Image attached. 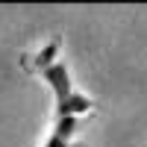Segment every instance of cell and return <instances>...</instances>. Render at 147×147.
Wrapping results in <instances>:
<instances>
[{"label":"cell","mask_w":147,"mask_h":147,"mask_svg":"<svg viewBox=\"0 0 147 147\" xmlns=\"http://www.w3.org/2000/svg\"><path fill=\"white\" fill-rule=\"evenodd\" d=\"M91 109H94V100H91V97H85L82 91H74L68 100L56 103V118H80V115H85V112H91Z\"/></svg>","instance_id":"3957f363"},{"label":"cell","mask_w":147,"mask_h":147,"mask_svg":"<svg viewBox=\"0 0 147 147\" xmlns=\"http://www.w3.org/2000/svg\"><path fill=\"white\" fill-rule=\"evenodd\" d=\"M59 38H50V41H44L38 50H32V53H24L21 56V68L27 71V74H44L50 65H56V53H59Z\"/></svg>","instance_id":"6da1fadb"},{"label":"cell","mask_w":147,"mask_h":147,"mask_svg":"<svg viewBox=\"0 0 147 147\" xmlns=\"http://www.w3.org/2000/svg\"><path fill=\"white\" fill-rule=\"evenodd\" d=\"M41 147H74V141L62 138V136H59V132H53V129H50V136H47V141H44Z\"/></svg>","instance_id":"5b68a950"},{"label":"cell","mask_w":147,"mask_h":147,"mask_svg":"<svg viewBox=\"0 0 147 147\" xmlns=\"http://www.w3.org/2000/svg\"><path fill=\"white\" fill-rule=\"evenodd\" d=\"M41 80L50 85V91H53V97H56V103L68 100V97L77 91V88H74V82H71V71H68V65H65V62L50 65V68L41 74Z\"/></svg>","instance_id":"7a4b0ae2"},{"label":"cell","mask_w":147,"mask_h":147,"mask_svg":"<svg viewBox=\"0 0 147 147\" xmlns=\"http://www.w3.org/2000/svg\"><path fill=\"white\" fill-rule=\"evenodd\" d=\"M77 129H80V118H56L53 121V132H59V136L68 138V141H74Z\"/></svg>","instance_id":"277c9868"}]
</instances>
